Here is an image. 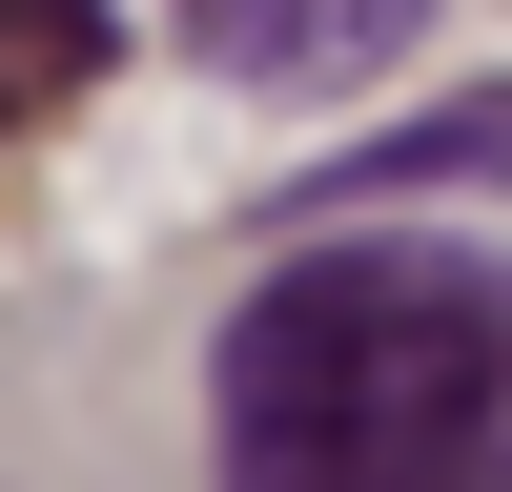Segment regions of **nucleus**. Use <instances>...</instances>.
<instances>
[{
    "label": "nucleus",
    "mask_w": 512,
    "mask_h": 492,
    "mask_svg": "<svg viewBox=\"0 0 512 492\" xmlns=\"http://www.w3.org/2000/svg\"><path fill=\"white\" fill-rule=\"evenodd\" d=\"M226 492H512V246L328 226L205 349Z\"/></svg>",
    "instance_id": "nucleus-1"
},
{
    "label": "nucleus",
    "mask_w": 512,
    "mask_h": 492,
    "mask_svg": "<svg viewBox=\"0 0 512 492\" xmlns=\"http://www.w3.org/2000/svg\"><path fill=\"white\" fill-rule=\"evenodd\" d=\"M410 21L431 0H185V62H226V82H369Z\"/></svg>",
    "instance_id": "nucleus-2"
},
{
    "label": "nucleus",
    "mask_w": 512,
    "mask_h": 492,
    "mask_svg": "<svg viewBox=\"0 0 512 492\" xmlns=\"http://www.w3.org/2000/svg\"><path fill=\"white\" fill-rule=\"evenodd\" d=\"M328 205H410V185H512V82H472V103H431V123H390V144H349V164H308Z\"/></svg>",
    "instance_id": "nucleus-3"
},
{
    "label": "nucleus",
    "mask_w": 512,
    "mask_h": 492,
    "mask_svg": "<svg viewBox=\"0 0 512 492\" xmlns=\"http://www.w3.org/2000/svg\"><path fill=\"white\" fill-rule=\"evenodd\" d=\"M103 62H123V21H103V0H0V123H62Z\"/></svg>",
    "instance_id": "nucleus-4"
}]
</instances>
